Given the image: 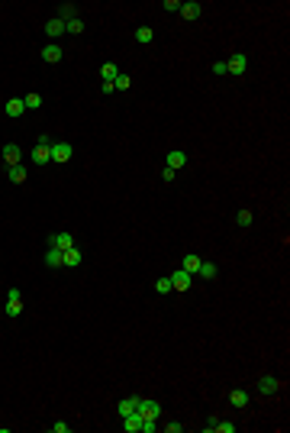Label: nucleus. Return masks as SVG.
Segmentation results:
<instances>
[{
  "label": "nucleus",
  "mask_w": 290,
  "mask_h": 433,
  "mask_svg": "<svg viewBox=\"0 0 290 433\" xmlns=\"http://www.w3.org/2000/svg\"><path fill=\"white\" fill-rule=\"evenodd\" d=\"M142 414V421H158L161 417V404L151 401V398H139V408H136Z\"/></svg>",
  "instance_id": "nucleus-1"
},
{
  "label": "nucleus",
  "mask_w": 290,
  "mask_h": 433,
  "mask_svg": "<svg viewBox=\"0 0 290 433\" xmlns=\"http://www.w3.org/2000/svg\"><path fill=\"white\" fill-rule=\"evenodd\" d=\"M245 71H248V55L236 52L229 61H226V74H232V78H239V74H245Z\"/></svg>",
  "instance_id": "nucleus-2"
},
{
  "label": "nucleus",
  "mask_w": 290,
  "mask_h": 433,
  "mask_svg": "<svg viewBox=\"0 0 290 433\" xmlns=\"http://www.w3.org/2000/svg\"><path fill=\"white\" fill-rule=\"evenodd\" d=\"M71 155H74L71 142H65V139H61V142H52V162H55V165H65Z\"/></svg>",
  "instance_id": "nucleus-3"
},
{
  "label": "nucleus",
  "mask_w": 290,
  "mask_h": 433,
  "mask_svg": "<svg viewBox=\"0 0 290 433\" xmlns=\"http://www.w3.org/2000/svg\"><path fill=\"white\" fill-rule=\"evenodd\" d=\"M81 262H84V256H81V249H78V246H71V249H65V252H61V269H78Z\"/></svg>",
  "instance_id": "nucleus-4"
},
{
  "label": "nucleus",
  "mask_w": 290,
  "mask_h": 433,
  "mask_svg": "<svg viewBox=\"0 0 290 433\" xmlns=\"http://www.w3.org/2000/svg\"><path fill=\"white\" fill-rule=\"evenodd\" d=\"M190 285H193V275H187L184 269H177L174 275H171V288H174L177 294H181V291H187Z\"/></svg>",
  "instance_id": "nucleus-5"
},
{
  "label": "nucleus",
  "mask_w": 290,
  "mask_h": 433,
  "mask_svg": "<svg viewBox=\"0 0 290 433\" xmlns=\"http://www.w3.org/2000/svg\"><path fill=\"white\" fill-rule=\"evenodd\" d=\"M32 162H36V165H48V162H52V146H48V142H36V146H32Z\"/></svg>",
  "instance_id": "nucleus-6"
},
{
  "label": "nucleus",
  "mask_w": 290,
  "mask_h": 433,
  "mask_svg": "<svg viewBox=\"0 0 290 433\" xmlns=\"http://www.w3.org/2000/svg\"><path fill=\"white\" fill-rule=\"evenodd\" d=\"M3 162L6 165H19V162H23V149H19L16 142H6V146H3Z\"/></svg>",
  "instance_id": "nucleus-7"
},
{
  "label": "nucleus",
  "mask_w": 290,
  "mask_h": 433,
  "mask_svg": "<svg viewBox=\"0 0 290 433\" xmlns=\"http://www.w3.org/2000/svg\"><path fill=\"white\" fill-rule=\"evenodd\" d=\"M123 430H126V433H139L142 430V414H139V411H133V414L123 417Z\"/></svg>",
  "instance_id": "nucleus-8"
},
{
  "label": "nucleus",
  "mask_w": 290,
  "mask_h": 433,
  "mask_svg": "<svg viewBox=\"0 0 290 433\" xmlns=\"http://www.w3.org/2000/svg\"><path fill=\"white\" fill-rule=\"evenodd\" d=\"M48 243H52L55 249L65 252V249H71V246H74V236H71V233H55V236H48Z\"/></svg>",
  "instance_id": "nucleus-9"
},
{
  "label": "nucleus",
  "mask_w": 290,
  "mask_h": 433,
  "mask_svg": "<svg viewBox=\"0 0 290 433\" xmlns=\"http://www.w3.org/2000/svg\"><path fill=\"white\" fill-rule=\"evenodd\" d=\"M200 13H203V6H200L197 0H187V3H181V19H200Z\"/></svg>",
  "instance_id": "nucleus-10"
},
{
  "label": "nucleus",
  "mask_w": 290,
  "mask_h": 433,
  "mask_svg": "<svg viewBox=\"0 0 290 433\" xmlns=\"http://www.w3.org/2000/svg\"><path fill=\"white\" fill-rule=\"evenodd\" d=\"M274 391H281V382L274 379V375H265V379L258 382V395H274Z\"/></svg>",
  "instance_id": "nucleus-11"
},
{
  "label": "nucleus",
  "mask_w": 290,
  "mask_h": 433,
  "mask_svg": "<svg viewBox=\"0 0 290 433\" xmlns=\"http://www.w3.org/2000/svg\"><path fill=\"white\" fill-rule=\"evenodd\" d=\"M61 45H55V42H48L45 49H42V61H48V65H55V61H61Z\"/></svg>",
  "instance_id": "nucleus-12"
},
{
  "label": "nucleus",
  "mask_w": 290,
  "mask_h": 433,
  "mask_svg": "<svg viewBox=\"0 0 290 433\" xmlns=\"http://www.w3.org/2000/svg\"><path fill=\"white\" fill-rule=\"evenodd\" d=\"M6 116H23V110H26V104H23V97H13V100H6Z\"/></svg>",
  "instance_id": "nucleus-13"
},
{
  "label": "nucleus",
  "mask_w": 290,
  "mask_h": 433,
  "mask_svg": "<svg viewBox=\"0 0 290 433\" xmlns=\"http://www.w3.org/2000/svg\"><path fill=\"white\" fill-rule=\"evenodd\" d=\"M184 165H187V155L181 152V149H174V152H168V168H184Z\"/></svg>",
  "instance_id": "nucleus-14"
},
{
  "label": "nucleus",
  "mask_w": 290,
  "mask_h": 433,
  "mask_svg": "<svg viewBox=\"0 0 290 433\" xmlns=\"http://www.w3.org/2000/svg\"><path fill=\"white\" fill-rule=\"evenodd\" d=\"M100 78H103V81H110V84H113V81L120 78V68H116L113 61H103V68H100Z\"/></svg>",
  "instance_id": "nucleus-15"
},
{
  "label": "nucleus",
  "mask_w": 290,
  "mask_h": 433,
  "mask_svg": "<svg viewBox=\"0 0 290 433\" xmlns=\"http://www.w3.org/2000/svg\"><path fill=\"white\" fill-rule=\"evenodd\" d=\"M139 408V398H123L120 404H116V411H120V417H126V414H133V411Z\"/></svg>",
  "instance_id": "nucleus-16"
},
{
  "label": "nucleus",
  "mask_w": 290,
  "mask_h": 433,
  "mask_svg": "<svg viewBox=\"0 0 290 433\" xmlns=\"http://www.w3.org/2000/svg\"><path fill=\"white\" fill-rule=\"evenodd\" d=\"M200 262H203V259H200V256H193V252H190V256H184L181 269L187 272V275H197V269H200Z\"/></svg>",
  "instance_id": "nucleus-17"
},
{
  "label": "nucleus",
  "mask_w": 290,
  "mask_h": 433,
  "mask_svg": "<svg viewBox=\"0 0 290 433\" xmlns=\"http://www.w3.org/2000/svg\"><path fill=\"white\" fill-rule=\"evenodd\" d=\"M45 265H48V269H61V249L48 246V252H45Z\"/></svg>",
  "instance_id": "nucleus-18"
},
{
  "label": "nucleus",
  "mask_w": 290,
  "mask_h": 433,
  "mask_svg": "<svg viewBox=\"0 0 290 433\" xmlns=\"http://www.w3.org/2000/svg\"><path fill=\"white\" fill-rule=\"evenodd\" d=\"M229 404H232V408H245V404H248V391H242V388L229 391Z\"/></svg>",
  "instance_id": "nucleus-19"
},
{
  "label": "nucleus",
  "mask_w": 290,
  "mask_h": 433,
  "mask_svg": "<svg viewBox=\"0 0 290 433\" xmlns=\"http://www.w3.org/2000/svg\"><path fill=\"white\" fill-rule=\"evenodd\" d=\"M23 314V298H6V317H19Z\"/></svg>",
  "instance_id": "nucleus-20"
},
{
  "label": "nucleus",
  "mask_w": 290,
  "mask_h": 433,
  "mask_svg": "<svg viewBox=\"0 0 290 433\" xmlns=\"http://www.w3.org/2000/svg\"><path fill=\"white\" fill-rule=\"evenodd\" d=\"M216 265H213V262H200V269H197V275H200V278H203V281H213V278H216Z\"/></svg>",
  "instance_id": "nucleus-21"
},
{
  "label": "nucleus",
  "mask_w": 290,
  "mask_h": 433,
  "mask_svg": "<svg viewBox=\"0 0 290 433\" xmlns=\"http://www.w3.org/2000/svg\"><path fill=\"white\" fill-rule=\"evenodd\" d=\"M61 32H65V23H61L58 16H52L45 23V36H61Z\"/></svg>",
  "instance_id": "nucleus-22"
},
{
  "label": "nucleus",
  "mask_w": 290,
  "mask_h": 433,
  "mask_svg": "<svg viewBox=\"0 0 290 433\" xmlns=\"http://www.w3.org/2000/svg\"><path fill=\"white\" fill-rule=\"evenodd\" d=\"M6 175H10V181L23 184V181H26V165H23V162H19V165H10V171H6Z\"/></svg>",
  "instance_id": "nucleus-23"
},
{
  "label": "nucleus",
  "mask_w": 290,
  "mask_h": 433,
  "mask_svg": "<svg viewBox=\"0 0 290 433\" xmlns=\"http://www.w3.org/2000/svg\"><path fill=\"white\" fill-rule=\"evenodd\" d=\"M74 13H78V6H74V3H61V6H58V19H61V23L74 19Z\"/></svg>",
  "instance_id": "nucleus-24"
},
{
  "label": "nucleus",
  "mask_w": 290,
  "mask_h": 433,
  "mask_svg": "<svg viewBox=\"0 0 290 433\" xmlns=\"http://www.w3.org/2000/svg\"><path fill=\"white\" fill-rule=\"evenodd\" d=\"M151 39H155V32L148 29V26H139V29H136V42H142V45H148Z\"/></svg>",
  "instance_id": "nucleus-25"
},
{
  "label": "nucleus",
  "mask_w": 290,
  "mask_h": 433,
  "mask_svg": "<svg viewBox=\"0 0 290 433\" xmlns=\"http://www.w3.org/2000/svg\"><path fill=\"white\" fill-rule=\"evenodd\" d=\"M210 433H236V424H232V421H216Z\"/></svg>",
  "instance_id": "nucleus-26"
},
{
  "label": "nucleus",
  "mask_w": 290,
  "mask_h": 433,
  "mask_svg": "<svg viewBox=\"0 0 290 433\" xmlns=\"http://www.w3.org/2000/svg\"><path fill=\"white\" fill-rule=\"evenodd\" d=\"M65 32H71V36H81V32H84V23H81L78 16L68 19V23H65Z\"/></svg>",
  "instance_id": "nucleus-27"
},
{
  "label": "nucleus",
  "mask_w": 290,
  "mask_h": 433,
  "mask_svg": "<svg viewBox=\"0 0 290 433\" xmlns=\"http://www.w3.org/2000/svg\"><path fill=\"white\" fill-rule=\"evenodd\" d=\"M23 104H26V110H36V107H42V97H39V94H26Z\"/></svg>",
  "instance_id": "nucleus-28"
},
{
  "label": "nucleus",
  "mask_w": 290,
  "mask_h": 433,
  "mask_svg": "<svg viewBox=\"0 0 290 433\" xmlns=\"http://www.w3.org/2000/svg\"><path fill=\"white\" fill-rule=\"evenodd\" d=\"M155 291L158 294H171V291H174V288H171V278H158L155 281Z\"/></svg>",
  "instance_id": "nucleus-29"
},
{
  "label": "nucleus",
  "mask_w": 290,
  "mask_h": 433,
  "mask_svg": "<svg viewBox=\"0 0 290 433\" xmlns=\"http://www.w3.org/2000/svg\"><path fill=\"white\" fill-rule=\"evenodd\" d=\"M236 220H239V226H252L255 214H252V210H239V214H236Z\"/></svg>",
  "instance_id": "nucleus-30"
},
{
  "label": "nucleus",
  "mask_w": 290,
  "mask_h": 433,
  "mask_svg": "<svg viewBox=\"0 0 290 433\" xmlns=\"http://www.w3.org/2000/svg\"><path fill=\"white\" fill-rule=\"evenodd\" d=\"M129 84H133V81H129V74H123V71H120V78L113 81V87H116V91H129Z\"/></svg>",
  "instance_id": "nucleus-31"
},
{
  "label": "nucleus",
  "mask_w": 290,
  "mask_h": 433,
  "mask_svg": "<svg viewBox=\"0 0 290 433\" xmlns=\"http://www.w3.org/2000/svg\"><path fill=\"white\" fill-rule=\"evenodd\" d=\"M164 10H168V13H181V3H177V0H164Z\"/></svg>",
  "instance_id": "nucleus-32"
},
{
  "label": "nucleus",
  "mask_w": 290,
  "mask_h": 433,
  "mask_svg": "<svg viewBox=\"0 0 290 433\" xmlns=\"http://www.w3.org/2000/svg\"><path fill=\"white\" fill-rule=\"evenodd\" d=\"M155 427H158V421H142V430H139V433H155Z\"/></svg>",
  "instance_id": "nucleus-33"
},
{
  "label": "nucleus",
  "mask_w": 290,
  "mask_h": 433,
  "mask_svg": "<svg viewBox=\"0 0 290 433\" xmlns=\"http://www.w3.org/2000/svg\"><path fill=\"white\" fill-rule=\"evenodd\" d=\"M68 430H71V427H68V424H65V421H58V424H52V433H68Z\"/></svg>",
  "instance_id": "nucleus-34"
},
{
  "label": "nucleus",
  "mask_w": 290,
  "mask_h": 433,
  "mask_svg": "<svg viewBox=\"0 0 290 433\" xmlns=\"http://www.w3.org/2000/svg\"><path fill=\"white\" fill-rule=\"evenodd\" d=\"M213 74H226V61H213Z\"/></svg>",
  "instance_id": "nucleus-35"
},
{
  "label": "nucleus",
  "mask_w": 290,
  "mask_h": 433,
  "mask_svg": "<svg viewBox=\"0 0 290 433\" xmlns=\"http://www.w3.org/2000/svg\"><path fill=\"white\" fill-rule=\"evenodd\" d=\"M164 430H168V433H181L184 427H181V424H177V421H174V424H164Z\"/></svg>",
  "instance_id": "nucleus-36"
},
{
  "label": "nucleus",
  "mask_w": 290,
  "mask_h": 433,
  "mask_svg": "<svg viewBox=\"0 0 290 433\" xmlns=\"http://www.w3.org/2000/svg\"><path fill=\"white\" fill-rule=\"evenodd\" d=\"M100 91H103V97H110V94H113V91H116V87H113V84H110V81H103V87H100Z\"/></svg>",
  "instance_id": "nucleus-37"
},
{
  "label": "nucleus",
  "mask_w": 290,
  "mask_h": 433,
  "mask_svg": "<svg viewBox=\"0 0 290 433\" xmlns=\"http://www.w3.org/2000/svg\"><path fill=\"white\" fill-rule=\"evenodd\" d=\"M174 175H177L174 168H164V171H161V178H164V181H174Z\"/></svg>",
  "instance_id": "nucleus-38"
}]
</instances>
